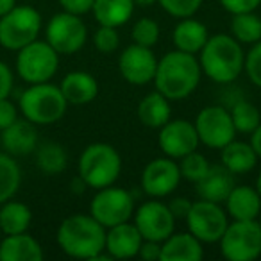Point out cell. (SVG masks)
<instances>
[{"mask_svg":"<svg viewBox=\"0 0 261 261\" xmlns=\"http://www.w3.org/2000/svg\"><path fill=\"white\" fill-rule=\"evenodd\" d=\"M200 79H202V68L195 54L174 48L158 61V70L152 83L156 90L167 98L182 100L199 88Z\"/></svg>","mask_w":261,"mask_h":261,"instance_id":"1","label":"cell"},{"mask_svg":"<svg viewBox=\"0 0 261 261\" xmlns=\"http://www.w3.org/2000/svg\"><path fill=\"white\" fill-rule=\"evenodd\" d=\"M56 240L66 256L95 261L106 250V227L91 215L75 213L59 224Z\"/></svg>","mask_w":261,"mask_h":261,"instance_id":"2","label":"cell"},{"mask_svg":"<svg viewBox=\"0 0 261 261\" xmlns=\"http://www.w3.org/2000/svg\"><path fill=\"white\" fill-rule=\"evenodd\" d=\"M199 63L202 73L217 84H231L243 73L245 52L242 43L231 34L210 36L202 50L199 52Z\"/></svg>","mask_w":261,"mask_h":261,"instance_id":"3","label":"cell"},{"mask_svg":"<svg viewBox=\"0 0 261 261\" xmlns=\"http://www.w3.org/2000/svg\"><path fill=\"white\" fill-rule=\"evenodd\" d=\"M18 109L23 118L36 125H52L65 116L68 102L63 97L61 88L48 81V83L29 84V88L20 95Z\"/></svg>","mask_w":261,"mask_h":261,"instance_id":"4","label":"cell"},{"mask_svg":"<svg viewBox=\"0 0 261 261\" xmlns=\"http://www.w3.org/2000/svg\"><path fill=\"white\" fill-rule=\"evenodd\" d=\"M77 170L88 188H106V186L115 185L122 174V156L111 143H90L81 152Z\"/></svg>","mask_w":261,"mask_h":261,"instance_id":"5","label":"cell"},{"mask_svg":"<svg viewBox=\"0 0 261 261\" xmlns=\"http://www.w3.org/2000/svg\"><path fill=\"white\" fill-rule=\"evenodd\" d=\"M43 29V18L33 6L16 4L8 15L0 18V45L6 50L18 52L25 45L38 40Z\"/></svg>","mask_w":261,"mask_h":261,"instance_id":"6","label":"cell"},{"mask_svg":"<svg viewBox=\"0 0 261 261\" xmlns=\"http://www.w3.org/2000/svg\"><path fill=\"white\" fill-rule=\"evenodd\" d=\"M58 70L59 54L45 40H36L16 52V73L23 83H48Z\"/></svg>","mask_w":261,"mask_h":261,"instance_id":"7","label":"cell"},{"mask_svg":"<svg viewBox=\"0 0 261 261\" xmlns=\"http://www.w3.org/2000/svg\"><path fill=\"white\" fill-rule=\"evenodd\" d=\"M220 252L227 261H254L261 256V225L257 220H231L224 231Z\"/></svg>","mask_w":261,"mask_h":261,"instance_id":"8","label":"cell"},{"mask_svg":"<svg viewBox=\"0 0 261 261\" xmlns=\"http://www.w3.org/2000/svg\"><path fill=\"white\" fill-rule=\"evenodd\" d=\"M45 41L59 56L83 50L88 41V27L79 15L68 11L56 13L45 25Z\"/></svg>","mask_w":261,"mask_h":261,"instance_id":"9","label":"cell"},{"mask_svg":"<svg viewBox=\"0 0 261 261\" xmlns=\"http://www.w3.org/2000/svg\"><path fill=\"white\" fill-rule=\"evenodd\" d=\"M135 197L120 186H106L97 190L90 202V215L106 229L129 222L135 215Z\"/></svg>","mask_w":261,"mask_h":261,"instance_id":"10","label":"cell"},{"mask_svg":"<svg viewBox=\"0 0 261 261\" xmlns=\"http://www.w3.org/2000/svg\"><path fill=\"white\" fill-rule=\"evenodd\" d=\"M193 123H195L200 143L207 149H224L238 135L234 123H232L231 111L222 104L202 108L197 113V118Z\"/></svg>","mask_w":261,"mask_h":261,"instance_id":"11","label":"cell"},{"mask_svg":"<svg viewBox=\"0 0 261 261\" xmlns=\"http://www.w3.org/2000/svg\"><path fill=\"white\" fill-rule=\"evenodd\" d=\"M188 231L202 243H217L229 225V215L218 202L199 199L186 217Z\"/></svg>","mask_w":261,"mask_h":261,"instance_id":"12","label":"cell"},{"mask_svg":"<svg viewBox=\"0 0 261 261\" xmlns=\"http://www.w3.org/2000/svg\"><path fill=\"white\" fill-rule=\"evenodd\" d=\"M133 222L142 232L143 240L152 242L163 243L175 231V217L172 215L168 204L160 202L158 199L140 204L138 210H135Z\"/></svg>","mask_w":261,"mask_h":261,"instance_id":"13","label":"cell"},{"mask_svg":"<svg viewBox=\"0 0 261 261\" xmlns=\"http://www.w3.org/2000/svg\"><path fill=\"white\" fill-rule=\"evenodd\" d=\"M158 61L154 50L142 45H129L120 52L118 72L125 83L133 86H145L152 83L158 70Z\"/></svg>","mask_w":261,"mask_h":261,"instance_id":"14","label":"cell"},{"mask_svg":"<svg viewBox=\"0 0 261 261\" xmlns=\"http://www.w3.org/2000/svg\"><path fill=\"white\" fill-rule=\"evenodd\" d=\"M181 170L179 163L172 158H156L149 161L142 172L140 186L145 195L152 199H163L174 193V190L181 182Z\"/></svg>","mask_w":261,"mask_h":261,"instance_id":"15","label":"cell"},{"mask_svg":"<svg viewBox=\"0 0 261 261\" xmlns=\"http://www.w3.org/2000/svg\"><path fill=\"white\" fill-rule=\"evenodd\" d=\"M158 135V143L165 156L172 160H181L186 154L199 149L200 140L197 135L195 123L182 118H170Z\"/></svg>","mask_w":261,"mask_h":261,"instance_id":"16","label":"cell"},{"mask_svg":"<svg viewBox=\"0 0 261 261\" xmlns=\"http://www.w3.org/2000/svg\"><path fill=\"white\" fill-rule=\"evenodd\" d=\"M0 143H2L4 152L11 154V156H29L40 145L36 123L18 116L16 122H13L4 130H0Z\"/></svg>","mask_w":261,"mask_h":261,"instance_id":"17","label":"cell"},{"mask_svg":"<svg viewBox=\"0 0 261 261\" xmlns=\"http://www.w3.org/2000/svg\"><path fill=\"white\" fill-rule=\"evenodd\" d=\"M142 243L143 236L135 225V222H122V224L106 229V252L113 259L136 257Z\"/></svg>","mask_w":261,"mask_h":261,"instance_id":"18","label":"cell"},{"mask_svg":"<svg viewBox=\"0 0 261 261\" xmlns=\"http://www.w3.org/2000/svg\"><path fill=\"white\" fill-rule=\"evenodd\" d=\"M59 88L68 106H86L98 95V81L84 70L68 72L63 77Z\"/></svg>","mask_w":261,"mask_h":261,"instance_id":"19","label":"cell"},{"mask_svg":"<svg viewBox=\"0 0 261 261\" xmlns=\"http://www.w3.org/2000/svg\"><path fill=\"white\" fill-rule=\"evenodd\" d=\"M234 186V174L229 172L224 165H217V167H210L207 174L197 182L195 188L200 199L224 204Z\"/></svg>","mask_w":261,"mask_h":261,"instance_id":"20","label":"cell"},{"mask_svg":"<svg viewBox=\"0 0 261 261\" xmlns=\"http://www.w3.org/2000/svg\"><path fill=\"white\" fill-rule=\"evenodd\" d=\"M204 243L190 231L172 232L161 243V261H200L204 257Z\"/></svg>","mask_w":261,"mask_h":261,"instance_id":"21","label":"cell"},{"mask_svg":"<svg viewBox=\"0 0 261 261\" xmlns=\"http://www.w3.org/2000/svg\"><path fill=\"white\" fill-rule=\"evenodd\" d=\"M224 204L231 220H257L261 213V197L252 186H234Z\"/></svg>","mask_w":261,"mask_h":261,"instance_id":"22","label":"cell"},{"mask_svg":"<svg viewBox=\"0 0 261 261\" xmlns=\"http://www.w3.org/2000/svg\"><path fill=\"white\" fill-rule=\"evenodd\" d=\"M43 249L34 236L27 232L4 234L0 242V261H41Z\"/></svg>","mask_w":261,"mask_h":261,"instance_id":"23","label":"cell"},{"mask_svg":"<svg viewBox=\"0 0 261 261\" xmlns=\"http://www.w3.org/2000/svg\"><path fill=\"white\" fill-rule=\"evenodd\" d=\"M207 40H210L207 27L193 16L179 20L177 25L174 27V33H172L174 47L177 50L188 52V54H199Z\"/></svg>","mask_w":261,"mask_h":261,"instance_id":"24","label":"cell"},{"mask_svg":"<svg viewBox=\"0 0 261 261\" xmlns=\"http://www.w3.org/2000/svg\"><path fill=\"white\" fill-rule=\"evenodd\" d=\"M170 98H167L160 91H150L138 104V120L149 129H161L172 118Z\"/></svg>","mask_w":261,"mask_h":261,"instance_id":"25","label":"cell"},{"mask_svg":"<svg viewBox=\"0 0 261 261\" xmlns=\"http://www.w3.org/2000/svg\"><path fill=\"white\" fill-rule=\"evenodd\" d=\"M135 9L136 6L133 0H95L91 13L98 25L120 29L130 20Z\"/></svg>","mask_w":261,"mask_h":261,"instance_id":"26","label":"cell"},{"mask_svg":"<svg viewBox=\"0 0 261 261\" xmlns=\"http://www.w3.org/2000/svg\"><path fill=\"white\" fill-rule=\"evenodd\" d=\"M220 160L222 165L227 168L229 172H232L234 175L249 174L250 170H254L257 165V154L254 152L252 145L247 142H238L232 140L231 143L220 149Z\"/></svg>","mask_w":261,"mask_h":261,"instance_id":"27","label":"cell"},{"mask_svg":"<svg viewBox=\"0 0 261 261\" xmlns=\"http://www.w3.org/2000/svg\"><path fill=\"white\" fill-rule=\"evenodd\" d=\"M33 224V211L27 204L18 200H8L0 207V231L4 234L27 232Z\"/></svg>","mask_w":261,"mask_h":261,"instance_id":"28","label":"cell"},{"mask_svg":"<svg viewBox=\"0 0 261 261\" xmlns=\"http://www.w3.org/2000/svg\"><path fill=\"white\" fill-rule=\"evenodd\" d=\"M36 167L47 175H58L68 167V154L58 142H45L36 147Z\"/></svg>","mask_w":261,"mask_h":261,"instance_id":"29","label":"cell"},{"mask_svg":"<svg viewBox=\"0 0 261 261\" xmlns=\"http://www.w3.org/2000/svg\"><path fill=\"white\" fill-rule=\"evenodd\" d=\"M229 34L242 45H254L261 40V18L256 11L231 15Z\"/></svg>","mask_w":261,"mask_h":261,"instance_id":"30","label":"cell"},{"mask_svg":"<svg viewBox=\"0 0 261 261\" xmlns=\"http://www.w3.org/2000/svg\"><path fill=\"white\" fill-rule=\"evenodd\" d=\"M22 185V170L15 156L0 152V204L8 202L18 193Z\"/></svg>","mask_w":261,"mask_h":261,"instance_id":"31","label":"cell"},{"mask_svg":"<svg viewBox=\"0 0 261 261\" xmlns=\"http://www.w3.org/2000/svg\"><path fill=\"white\" fill-rule=\"evenodd\" d=\"M231 118L234 123V129L238 135H249L261 123V111L252 104V102L240 98L229 108Z\"/></svg>","mask_w":261,"mask_h":261,"instance_id":"32","label":"cell"},{"mask_svg":"<svg viewBox=\"0 0 261 261\" xmlns=\"http://www.w3.org/2000/svg\"><path fill=\"white\" fill-rule=\"evenodd\" d=\"M210 167H211V165H210V161L206 160V156H202V154L197 152V150L186 154L185 158H181V160H179V170H181V177L185 179V181H188V182H193V185H197V182H199L200 179L207 174Z\"/></svg>","mask_w":261,"mask_h":261,"instance_id":"33","label":"cell"},{"mask_svg":"<svg viewBox=\"0 0 261 261\" xmlns=\"http://www.w3.org/2000/svg\"><path fill=\"white\" fill-rule=\"evenodd\" d=\"M160 23L152 18H140L135 22L133 29H130V36H133V43L142 45V47H150L160 41Z\"/></svg>","mask_w":261,"mask_h":261,"instance_id":"34","label":"cell"},{"mask_svg":"<svg viewBox=\"0 0 261 261\" xmlns=\"http://www.w3.org/2000/svg\"><path fill=\"white\" fill-rule=\"evenodd\" d=\"M158 4L163 8L167 15L181 20L195 16V13L202 6V0H158Z\"/></svg>","mask_w":261,"mask_h":261,"instance_id":"35","label":"cell"},{"mask_svg":"<svg viewBox=\"0 0 261 261\" xmlns=\"http://www.w3.org/2000/svg\"><path fill=\"white\" fill-rule=\"evenodd\" d=\"M93 45L102 54H113L120 47L118 29L108 25H98L93 33Z\"/></svg>","mask_w":261,"mask_h":261,"instance_id":"36","label":"cell"},{"mask_svg":"<svg viewBox=\"0 0 261 261\" xmlns=\"http://www.w3.org/2000/svg\"><path fill=\"white\" fill-rule=\"evenodd\" d=\"M243 72L247 73L249 81L254 86L261 88V40L257 43L250 45L249 52L245 54V68Z\"/></svg>","mask_w":261,"mask_h":261,"instance_id":"37","label":"cell"},{"mask_svg":"<svg viewBox=\"0 0 261 261\" xmlns=\"http://www.w3.org/2000/svg\"><path fill=\"white\" fill-rule=\"evenodd\" d=\"M220 4L229 15H240L256 11L261 6V0H220Z\"/></svg>","mask_w":261,"mask_h":261,"instance_id":"38","label":"cell"},{"mask_svg":"<svg viewBox=\"0 0 261 261\" xmlns=\"http://www.w3.org/2000/svg\"><path fill=\"white\" fill-rule=\"evenodd\" d=\"M18 111L20 109L9 100V97L0 98V130H4L6 127L18 120Z\"/></svg>","mask_w":261,"mask_h":261,"instance_id":"39","label":"cell"},{"mask_svg":"<svg viewBox=\"0 0 261 261\" xmlns=\"http://www.w3.org/2000/svg\"><path fill=\"white\" fill-rule=\"evenodd\" d=\"M93 4L95 0H59V6H61L63 11L73 13V15H79V16L91 13Z\"/></svg>","mask_w":261,"mask_h":261,"instance_id":"40","label":"cell"},{"mask_svg":"<svg viewBox=\"0 0 261 261\" xmlns=\"http://www.w3.org/2000/svg\"><path fill=\"white\" fill-rule=\"evenodd\" d=\"M13 88H15V73L4 61H0V98H8Z\"/></svg>","mask_w":261,"mask_h":261,"instance_id":"41","label":"cell"},{"mask_svg":"<svg viewBox=\"0 0 261 261\" xmlns=\"http://www.w3.org/2000/svg\"><path fill=\"white\" fill-rule=\"evenodd\" d=\"M138 257H142L143 261H161V242L143 240Z\"/></svg>","mask_w":261,"mask_h":261,"instance_id":"42","label":"cell"},{"mask_svg":"<svg viewBox=\"0 0 261 261\" xmlns=\"http://www.w3.org/2000/svg\"><path fill=\"white\" fill-rule=\"evenodd\" d=\"M192 200L186 199V197H174V199L168 202V207H170L172 215L175 217V220H186V217H188L190 210H192Z\"/></svg>","mask_w":261,"mask_h":261,"instance_id":"43","label":"cell"},{"mask_svg":"<svg viewBox=\"0 0 261 261\" xmlns=\"http://www.w3.org/2000/svg\"><path fill=\"white\" fill-rule=\"evenodd\" d=\"M250 145H252L254 152L257 154V158H261V123L256 127V129L250 133Z\"/></svg>","mask_w":261,"mask_h":261,"instance_id":"44","label":"cell"},{"mask_svg":"<svg viewBox=\"0 0 261 261\" xmlns=\"http://www.w3.org/2000/svg\"><path fill=\"white\" fill-rule=\"evenodd\" d=\"M70 188H72V193H75V195H83L84 190H88V185L84 182V179L81 175H77L72 181V185H70Z\"/></svg>","mask_w":261,"mask_h":261,"instance_id":"45","label":"cell"},{"mask_svg":"<svg viewBox=\"0 0 261 261\" xmlns=\"http://www.w3.org/2000/svg\"><path fill=\"white\" fill-rule=\"evenodd\" d=\"M15 6H16V0H0V18L4 15H8Z\"/></svg>","mask_w":261,"mask_h":261,"instance_id":"46","label":"cell"},{"mask_svg":"<svg viewBox=\"0 0 261 261\" xmlns=\"http://www.w3.org/2000/svg\"><path fill=\"white\" fill-rule=\"evenodd\" d=\"M136 8H152L154 4H158V0H133Z\"/></svg>","mask_w":261,"mask_h":261,"instance_id":"47","label":"cell"},{"mask_svg":"<svg viewBox=\"0 0 261 261\" xmlns=\"http://www.w3.org/2000/svg\"><path fill=\"white\" fill-rule=\"evenodd\" d=\"M254 188L257 190V193H259V197H261V172H259V175H257V179H256V186Z\"/></svg>","mask_w":261,"mask_h":261,"instance_id":"48","label":"cell"},{"mask_svg":"<svg viewBox=\"0 0 261 261\" xmlns=\"http://www.w3.org/2000/svg\"><path fill=\"white\" fill-rule=\"evenodd\" d=\"M257 222H259V225H261V213H259V217H257Z\"/></svg>","mask_w":261,"mask_h":261,"instance_id":"49","label":"cell"}]
</instances>
